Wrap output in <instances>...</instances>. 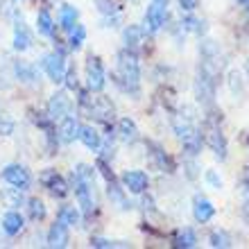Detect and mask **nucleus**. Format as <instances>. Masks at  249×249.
<instances>
[{
    "mask_svg": "<svg viewBox=\"0 0 249 249\" xmlns=\"http://www.w3.org/2000/svg\"><path fill=\"white\" fill-rule=\"evenodd\" d=\"M116 59H118V84L123 86L124 93L138 95V91H141V61H138L136 50L123 48Z\"/></svg>",
    "mask_w": 249,
    "mask_h": 249,
    "instance_id": "f257e3e1",
    "label": "nucleus"
},
{
    "mask_svg": "<svg viewBox=\"0 0 249 249\" xmlns=\"http://www.w3.org/2000/svg\"><path fill=\"white\" fill-rule=\"evenodd\" d=\"M172 124H175V134H177L179 141L184 143V150L188 152L190 157L199 154L202 143H204V136H202V131L190 123V118H175Z\"/></svg>",
    "mask_w": 249,
    "mask_h": 249,
    "instance_id": "f03ea898",
    "label": "nucleus"
},
{
    "mask_svg": "<svg viewBox=\"0 0 249 249\" xmlns=\"http://www.w3.org/2000/svg\"><path fill=\"white\" fill-rule=\"evenodd\" d=\"M71 188L75 193V199H77V206L82 211V215H91L93 209H95V199H93V188L95 184H89L84 181L82 177H77L72 172V179H71Z\"/></svg>",
    "mask_w": 249,
    "mask_h": 249,
    "instance_id": "7ed1b4c3",
    "label": "nucleus"
},
{
    "mask_svg": "<svg viewBox=\"0 0 249 249\" xmlns=\"http://www.w3.org/2000/svg\"><path fill=\"white\" fill-rule=\"evenodd\" d=\"M86 86L93 93L105 91L107 86V71L98 54H89V59H86Z\"/></svg>",
    "mask_w": 249,
    "mask_h": 249,
    "instance_id": "20e7f679",
    "label": "nucleus"
},
{
    "mask_svg": "<svg viewBox=\"0 0 249 249\" xmlns=\"http://www.w3.org/2000/svg\"><path fill=\"white\" fill-rule=\"evenodd\" d=\"M0 177H2V181H7L9 186H14V188H18V190H27L32 186V175H30V170H27L25 165H20V163L5 165L0 170Z\"/></svg>",
    "mask_w": 249,
    "mask_h": 249,
    "instance_id": "39448f33",
    "label": "nucleus"
},
{
    "mask_svg": "<svg viewBox=\"0 0 249 249\" xmlns=\"http://www.w3.org/2000/svg\"><path fill=\"white\" fill-rule=\"evenodd\" d=\"M66 68H68V64H66V57L64 53H50L43 57V71H46L48 79L50 82H54V84H61L66 77Z\"/></svg>",
    "mask_w": 249,
    "mask_h": 249,
    "instance_id": "423d86ee",
    "label": "nucleus"
},
{
    "mask_svg": "<svg viewBox=\"0 0 249 249\" xmlns=\"http://www.w3.org/2000/svg\"><path fill=\"white\" fill-rule=\"evenodd\" d=\"M165 20H168V9H165L163 2H152L147 7V12H145V18H143V30L147 34H157L161 27L165 25Z\"/></svg>",
    "mask_w": 249,
    "mask_h": 249,
    "instance_id": "0eeeda50",
    "label": "nucleus"
},
{
    "mask_svg": "<svg viewBox=\"0 0 249 249\" xmlns=\"http://www.w3.org/2000/svg\"><path fill=\"white\" fill-rule=\"evenodd\" d=\"M39 181L46 186L48 190H50V195H53V197H59V199L71 193V186H68V181H66V179L61 177L57 170H53V168H48V170L41 172Z\"/></svg>",
    "mask_w": 249,
    "mask_h": 249,
    "instance_id": "6e6552de",
    "label": "nucleus"
},
{
    "mask_svg": "<svg viewBox=\"0 0 249 249\" xmlns=\"http://www.w3.org/2000/svg\"><path fill=\"white\" fill-rule=\"evenodd\" d=\"M120 184L131 195H143L145 190L150 188V177L143 170H124L123 177H120Z\"/></svg>",
    "mask_w": 249,
    "mask_h": 249,
    "instance_id": "1a4fd4ad",
    "label": "nucleus"
},
{
    "mask_svg": "<svg viewBox=\"0 0 249 249\" xmlns=\"http://www.w3.org/2000/svg\"><path fill=\"white\" fill-rule=\"evenodd\" d=\"M206 143H209V147L213 152H215V157L220 159V161H224L227 159V138H224V134L220 131V127H217L213 120H209L206 123Z\"/></svg>",
    "mask_w": 249,
    "mask_h": 249,
    "instance_id": "9d476101",
    "label": "nucleus"
},
{
    "mask_svg": "<svg viewBox=\"0 0 249 249\" xmlns=\"http://www.w3.org/2000/svg\"><path fill=\"white\" fill-rule=\"evenodd\" d=\"M68 113H72V100L66 93H54L53 98L48 100V116L53 118V123H57Z\"/></svg>",
    "mask_w": 249,
    "mask_h": 249,
    "instance_id": "9b49d317",
    "label": "nucleus"
},
{
    "mask_svg": "<svg viewBox=\"0 0 249 249\" xmlns=\"http://www.w3.org/2000/svg\"><path fill=\"white\" fill-rule=\"evenodd\" d=\"M48 247L53 249H61V247H68V243H71V233H68V224H64L61 220H57V222L48 229V238H46Z\"/></svg>",
    "mask_w": 249,
    "mask_h": 249,
    "instance_id": "f8f14e48",
    "label": "nucleus"
},
{
    "mask_svg": "<svg viewBox=\"0 0 249 249\" xmlns=\"http://www.w3.org/2000/svg\"><path fill=\"white\" fill-rule=\"evenodd\" d=\"M213 215H215V206H213V202L211 199H206V197L202 195H195V199H193V217H195L197 222H211L213 220Z\"/></svg>",
    "mask_w": 249,
    "mask_h": 249,
    "instance_id": "ddd939ff",
    "label": "nucleus"
},
{
    "mask_svg": "<svg viewBox=\"0 0 249 249\" xmlns=\"http://www.w3.org/2000/svg\"><path fill=\"white\" fill-rule=\"evenodd\" d=\"M30 48H32V32H30V27L25 25V20L18 18L14 23V50L25 53Z\"/></svg>",
    "mask_w": 249,
    "mask_h": 249,
    "instance_id": "4468645a",
    "label": "nucleus"
},
{
    "mask_svg": "<svg viewBox=\"0 0 249 249\" xmlns=\"http://www.w3.org/2000/svg\"><path fill=\"white\" fill-rule=\"evenodd\" d=\"M77 136H79V123H77V118H75L72 113H68V116H64V118L59 120L57 138H59L61 143H72Z\"/></svg>",
    "mask_w": 249,
    "mask_h": 249,
    "instance_id": "2eb2a0df",
    "label": "nucleus"
},
{
    "mask_svg": "<svg viewBox=\"0 0 249 249\" xmlns=\"http://www.w3.org/2000/svg\"><path fill=\"white\" fill-rule=\"evenodd\" d=\"M0 227L7 236H18L20 231L25 229V217L20 215L18 211H7L2 220H0Z\"/></svg>",
    "mask_w": 249,
    "mask_h": 249,
    "instance_id": "dca6fc26",
    "label": "nucleus"
},
{
    "mask_svg": "<svg viewBox=\"0 0 249 249\" xmlns=\"http://www.w3.org/2000/svg\"><path fill=\"white\" fill-rule=\"evenodd\" d=\"M79 141L86 150L91 152H100L102 150V136L98 134V129H93L91 124H79Z\"/></svg>",
    "mask_w": 249,
    "mask_h": 249,
    "instance_id": "f3484780",
    "label": "nucleus"
},
{
    "mask_svg": "<svg viewBox=\"0 0 249 249\" xmlns=\"http://www.w3.org/2000/svg\"><path fill=\"white\" fill-rule=\"evenodd\" d=\"M89 113H91V116H95L98 120H102V123H109V120H113V105L107 98H98L91 105Z\"/></svg>",
    "mask_w": 249,
    "mask_h": 249,
    "instance_id": "a211bd4d",
    "label": "nucleus"
},
{
    "mask_svg": "<svg viewBox=\"0 0 249 249\" xmlns=\"http://www.w3.org/2000/svg\"><path fill=\"white\" fill-rule=\"evenodd\" d=\"M36 30H39L41 36H48V39L54 34V20H53V14L48 9H41L36 14Z\"/></svg>",
    "mask_w": 249,
    "mask_h": 249,
    "instance_id": "6ab92c4d",
    "label": "nucleus"
},
{
    "mask_svg": "<svg viewBox=\"0 0 249 249\" xmlns=\"http://www.w3.org/2000/svg\"><path fill=\"white\" fill-rule=\"evenodd\" d=\"M118 134H120V141H124V143H134V141H138V127H136V123H134L131 118H120Z\"/></svg>",
    "mask_w": 249,
    "mask_h": 249,
    "instance_id": "aec40b11",
    "label": "nucleus"
},
{
    "mask_svg": "<svg viewBox=\"0 0 249 249\" xmlns=\"http://www.w3.org/2000/svg\"><path fill=\"white\" fill-rule=\"evenodd\" d=\"M57 220H61V222L68 224V227H77V224L82 222V211H79L77 206L66 204V206H61V209H59V215H57Z\"/></svg>",
    "mask_w": 249,
    "mask_h": 249,
    "instance_id": "412c9836",
    "label": "nucleus"
},
{
    "mask_svg": "<svg viewBox=\"0 0 249 249\" xmlns=\"http://www.w3.org/2000/svg\"><path fill=\"white\" fill-rule=\"evenodd\" d=\"M147 147L152 150V157H154V161H157V165L161 168V172H175V163H172V159L165 154L159 145L154 143H147Z\"/></svg>",
    "mask_w": 249,
    "mask_h": 249,
    "instance_id": "4be33fe9",
    "label": "nucleus"
},
{
    "mask_svg": "<svg viewBox=\"0 0 249 249\" xmlns=\"http://www.w3.org/2000/svg\"><path fill=\"white\" fill-rule=\"evenodd\" d=\"M197 245V236L193 229H181L177 236L172 238V247L175 249H193Z\"/></svg>",
    "mask_w": 249,
    "mask_h": 249,
    "instance_id": "5701e85b",
    "label": "nucleus"
},
{
    "mask_svg": "<svg viewBox=\"0 0 249 249\" xmlns=\"http://www.w3.org/2000/svg\"><path fill=\"white\" fill-rule=\"evenodd\" d=\"M77 18H79V12H77V7H72V5H61V9H59V25H61V30H71L75 23H77Z\"/></svg>",
    "mask_w": 249,
    "mask_h": 249,
    "instance_id": "b1692460",
    "label": "nucleus"
},
{
    "mask_svg": "<svg viewBox=\"0 0 249 249\" xmlns=\"http://www.w3.org/2000/svg\"><path fill=\"white\" fill-rule=\"evenodd\" d=\"M143 34H145L143 27H138V25H129L127 30H124V34H123L124 48H129V50H136L138 43L143 41Z\"/></svg>",
    "mask_w": 249,
    "mask_h": 249,
    "instance_id": "393cba45",
    "label": "nucleus"
},
{
    "mask_svg": "<svg viewBox=\"0 0 249 249\" xmlns=\"http://www.w3.org/2000/svg\"><path fill=\"white\" fill-rule=\"evenodd\" d=\"M86 41V27L82 25V23H75V25L68 30V46L72 48V50H79V48L84 46Z\"/></svg>",
    "mask_w": 249,
    "mask_h": 249,
    "instance_id": "a878e982",
    "label": "nucleus"
},
{
    "mask_svg": "<svg viewBox=\"0 0 249 249\" xmlns=\"http://www.w3.org/2000/svg\"><path fill=\"white\" fill-rule=\"evenodd\" d=\"M27 215H30V220H34V222H41V220H46L48 211H46V204L41 202V199H30L27 202Z\"/></svg>",
    "mask_w": 249,
    "mask_h": 249,
    "instance_id": "bb28decb",
    "label": "nucleus"
},
{
    "mask_svg": "<svg viewBox=\"0 0 249 249\" xmlns=\"http://www.w3.org/2000/svg\"><path fill=\"white\" fill-rule=\"evenodd\" d=\"M209 243L213 249H229L231 245V236L227 233V231L222 229H215V231H211V236H209Z\"/></svg>",
    "mask_w": 249,
    "mask_h": 249,
    "instance_id": "cd10ccee",
    "label": "nucleus"
},
{
    "mask_svg": "<svg viewBox=\"0 0 249 249\" xmlns=\"http://www.w3.org/2000/svg\"><path fill=\"white\" fill-rule=\"evenodd\" d=\"M14 71H16V77H18L20 82H27V84H30V82L36 79V71H34L30 64H25V61H18Z\"/></svg>",
    "mask_w": 249,
    "mask_h": 249,
    "instance_id": "c85d7f7f",
    "label": "nucleus"
},
{
    "mask_svg": "<svg viewBox=\"0 0 249 249\" xmlns=\"http://www.w3.org/2000/svg\"><path fill=\"white\" fill-rule=\"evenodd\" d=\"M181 27L184 30H188V32H195V34H202L204 32V23L202 20L193 18V16H186L184 20H181Z\"/></svg>",
    "mask_w": 249,
    "mask_h": 249,
    "instance_id": "c756f323",
    "label": "nucleus"
},
{
    "mask_svg": "<svg viewBox=\"0 0 249 249\" xmlns=\"http://www.w3.org/2000/svg\"><path fill=\"white\" fill-rule=\"evenodd\" d=\"M64 84H66V89H68V91H77L79 79H77V71H75V68H66Z\"/></svg>",
    "mask_w": 249,
    "mask_h": 249,
    "instance_id": "7c9ffc66",
    "label": "nucleus"
},
{
    "mask_svg": "<svg viewBox=\"0 0 249 249\" xmlns=\"http://www.w3.org/2000/svg\"><path fill=\"white\" fill-rule=\"evenodd\" d=\"M20 193H23V190L12 186V190H5V193H2V199H5L9 206H20Z\"/></svg>",
    "mask_w": 249,
    "mask_h": 249,
    "instance_id": "2f4dec72",
    "label": "nucleus"
},
{
    "mask_svg": "<svg viewBox=\"0 0 249 249\" xmlns=\"http://www.w3.org/2000/svg\"><path fill=\"white\" fill-rule=\"evenodd\" d=\"M229 84H231V91L236 93H243V75L240 72H231L229 75Z\"/></svg>",
    "mask_w": 249,
    "mask_h": 249,
    "instance_id": "473e14b6",
    "label": "nucleus"
},
{
    "mask_svg": "<svg viewBox=\"0 0 249 249\" xmlns=\"http://www.w3.org/2000/svg\"><path fill=\"white\" fill-rule=\"evenodd\" d=\"M91 247H98V249H111V247H116V243L107 240V238H91Z\"/></svg>",
    "mask_w": 249,
    "mask_h": 249,
    "instance_id": "72a5a7b5",
    "label": "nucleus"
},
{
    "mask_svg": "<svg viewBox=\"0 0 249 249\" xmlns=\"http://www.w3.org/2000/svg\"><path fill=\"white\" fill-rule=\"evenodd\" d=\"M204 179L209 181L213 188H222V179L215 175V170H206V175H204Z\"/></svg>",
    "mask_w": 249,
    "mask_h": 249,
    "instance_id": "f704fd0d",
    "label": "nucleus"
},
{
    "mask_svg": "<svg viewBox=\"0 0 249 249\" xmlns=\"http://www.w3.org/2000/svg\"><path fill=\"white\" fill-rule=\"evenodd\" d=\"M197 5H199V0H179V9H181V12H186V14L195 12Z\"/></svg>",
    "mask_w": 249,
    "mask_h": 249,
    "instance_id": "c9c22d12",
    "label": "nucleus"
},
{
    "mask_svg": "<svg viewBox=\"0 0 249 249\" xmlns=\"http://www.w3.org/2000/svg\"><path fill=\"white\" fill-rule=\"evenodd\" d=\"M152 2H163V5H168V0H152Z\"/></svg>",
    "mask_w": 249,
    "mask_h": 249,
    "instance_id": "e433bc0d",
    "label": "nucleus"
},
{
    "mask_svg": "<svg viewBox=\"0 0 249 249\" xmlns=\"http://www.w3.org/2000/svg\"><path fill=\"white\" fill-rule=\"evenodd\" d=\"M238 2H240V5H249V0H238Z\"/></svg>",
    "mask_w": 249,
    "mask_h": 249,
    "instance_id": "4c0bfd02",
    "label": "nucleus"
}]
</instances>
